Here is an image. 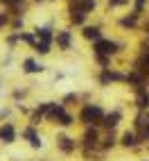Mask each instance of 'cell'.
<instances>
[{"label": "cell", "mask_w": 149, "mask_h": 161, "mask_svg": "<svg viewBox=\"0 0 149 161\" xmlns=\"http://www.w3.org/2000/svg\"><path fill=\"white\" fill-rule=\"evenodd\" d=\"M70 20H72V23H77V25H81L84 20H86V12L72 5V7H70Z\"/></svg>", "instance_id": "cell-6"}, {"label": "cell", "mask_w": 149, "mask_h": 161, "mask_svg": "<svg viewBox=\"0 0 149 161\" xmlns=\"http://www.w3.org/2000/svg\"><path fill=\"white\" fill-rule=\"evenodd\" d=\"M124 3H129V0H109L111 7H115V5H124Z\"/></svg>", "instance_id": "cell-22"}, {"label": "cell", "mask_w": 149, "mask_h": 161, "mask_svg": "<svg viewBox=\"0 0 149 161\" xmlns=\"http://www.w3.org/2000/svg\"><path fill=\"white\" fill-rule=\"evenodd\" d=\"M142 138H147V141H149V114H147V127H145V134H142Z\"/></svg>", "instance_id": "cell-23"}, {"label": "cell", "mask_w": 149, "mask_h": 161, "mask_svg": "<svg viewBox=\"0 0 149 161\" xmlns=\"http://www.w3.org/2000/svg\"><path fill=\"white\" fill-rule=\"evenodd\" d=\"M120 118H122V114H120V111H113V114H109V116H104L102 125H104V127H109V130H113V127L120 123Z\"/></svg>", "instance_id": "cell-7"}, {"label": "cell", "mask_w": 149, "mask_h": 161, "mask_svg": "<svg viewBox=\"0 0 149 161\" xmlns=\"http://www.w3.org/2000/svg\"><path fill=\"white\" fill-rule=\"evenodd\" d=\"M59 147L63 150V152H72V150H74V138L61 136V138H59Z\"/></svg>", "instance_id": "cell-11"}, {"label": "cell", "mask_w": 149, "mask_h": 161, "mask_svg": "<svg viewBox=\"0 0 149 161\" xmlns=\"http://www.w3.org/2000/svg\"><path fill=\"white\" fill-rule=\"evenodd\" d=\"M57 43H59L63 50H68V46H70V34H68V32H59V34H57Z\"/></svg>", "instance_id": "cell-13"}, {"label": "cell", "mask_w": 149, "mask_h": 161, "mask_svg": "<svg viewBox=\"0 0 149 161\" xmlns=\"http://www.w3.org/2000/svg\"><path fill=\"white\" fill-rule=\"evenodd\" d=\"M25 138L29 141L32 147H41V138H39V134L34 132V127H27V130H25Z\"/></svg>", "instance_id": "cell-8"}, {"label": "cell", "mask_w": 149, "mask_h": 161, "mask_svg": "<svg viewBox=\"0 0 149 161\" xmlns=\"http://www.w3.org/2000/svg\"><path fill=\"white\" fill-rule=\"evenodd\" d=\"M84 39H88V41H102V34H100V27H86L84 30Z\"/></svg>", "instance_id": "cell-10"}, {"label": "cell", "mask_w": 149, "mask_h": 161, "mask_svg": "<svg viewBox=\"0 0 149 161\" xmlns=\"http://www.w3.org/2000/svg\"><path fill=\"white\" fill-rule=\"evenodd\" d=\"M97 141H100V134H97V130H86V134H84V145H86V150L90 147V145H97Z\"/></svg>", "instance_id": "cell-5"}, {"label": "cell", "mask_w": 149, "mask_h": 161, "mask_svg": "<svg viewBox=\"0 0 149 161\" xmlns=\"http://www.w3.org/2000/svg\"><path fill=\"white\" fill-rule=\"evenodd\" d=\"M23 70L25 73H41V70H43V66H41V64H36L34 59H25V64H23Z\"/></svg>", "instance_id": "cell-12"}, {"label": "cell", "mask_w": 149, "mask_h": 161, "mask_svg": "<svg viewBox=\"0 0 149 161\" xmlns=\"http://www.w3.org/2000/svg\"><path fill=\"white\" fill-rule=\"evenodd\" d=\"M136 102H138V107H140V109H149V93H147V91H140Z\"/></svg>", "instance_id": "cell-14"}, {"label": "cell", "mask_w": 149, "mask_h": 161, "mask_svg": "<svg viewBox=\"0 0 149 161\" xmlns=\"http://www.w3.org/2000/svg\"><path fill=\"white\" fill-rule=\"evenodd\" d=\"M95 52H97V55H115V52H118V43H113V41H97V43H95Z\"/></svg>", "instance_id": "cell-3"}, {"label": "cell", "mask_w": 149, "mask_h": 161, "mask_svg": "<svg viewBox=\"0 0 149 161\" xmlns=\"http://www.w3.org/2000/svg\"><path fill=\"white\" fill-rule=\"evenodd\" d=\"M147 50H149V48H147ZM142 73L149 77V52H145V66H142Z\"/></svg>", "instance_id": "cell-19"}, {"label": "cell", "mask_w": 149, "mask_h": 161, "mask_svg": "<svg viewBox=\"0 0 149 161\" xmlns=\"http://www.w3.org/2000/svg\"><path fill=\"white\" fill-rule=\"evenodd\" d=\"M145 5H147V0H136V14H140L145 9Z\"/></svg>", "instance_id": "cell-20"}, {"label": "cell", "mask_w": 149, "mask_h": 161, "mask_svg": "<svg viewBox=\"0 0 149 161\" xmlns=\"http://www.w3.org/2000/svg\"><path fill=\"white\" fill-rule=\"evenodd\" d=\"M48 118H50V120H57V123H59V125H63V127L72 125V116H70V114H66L63 104H52V109H50Z\"/></svg>", "instance_id": "cell-2"}, {"label": "cell", "mask_w": 149, "mask_h": 161, "mask_svg": "<svg viewBox=\"0 0 149 161\" xmlns=\"http://www.w3.org/2000/svg\"><path fill=\"white\" fill-rule=\"evenodd\" d=\"M5 5H18V3H23V0H3Z\"/></svg>", "instance_id": "cell-24"}, {"label": "cell", "mask_w": 149, "mask_h": 161, "mask_svg": "<svg viewBox=\"0 0 149 161\" xmlns=\"http://www.w3.org/2000/svg\"><path fill=\"white\" fill-rule=\"evenodd\" d=\"M136 20H138V14H131V16L122 18V20H120V25H122V27H133V25H136Z\"/></svg>", "instance_id": "cell-17"}, {"label": "cell", "mask_w": 149, "mask_h": 161, "mask_svg": "<svg viewBox=\"0 0 149 161\" xmlns=\"http://www.w3.org/2000/svg\"><path fill=\"white\" fill-rule=\"evenodd\" d=\"M74 7H79V9H84V12H90V9L95 7V0H79V3H74Z\"/></svg>", "instance_id": "cell-16"}, {"label": "cell", "mask_w": 149, "mask_h": 161, "mask_svg": "<svg viewBox=\"0 0 149 161\" xmlns=\"http://www.w3.org/2000/svg\"><path fill=\"white\" fill-rule=\"evenodd\" d=\"M36 34L41 36V41H45V43H52V39H54V36H52V32H50L48 27H41V30H36Z\"/></svg>", "instance_id": "cell-15"}, {"label": "cell", "mask_w": 149, "mask_h": 161, "mask_svg": "<svg viewBox=\"0 0 149 161\" xmlns=\"http://www.w3.org/2000/svg\"><path fill=\"white\" fill-rule=\"evenodd\" d=\"M113 145H115V136H113V134H109V138H106L104 147H113Z\"/></svg>", "instance_id": "cell-21"}, {"label": "cell", "mask_w": 149, "mask_h": 161, "mask_svg": "<svg viewBox=\"0 0 149 161\" xmlns=\"http://www.w3.org/2000/svg\"><path fill=\"white\" fill-rule=\"evenodd\" d=\"M122 145H124V147H136V145H138V134H136V132H124Z\"/></svg>", "instance_id": "cell-9"}, {"label": "cell", "mask_w": 149, "mask_h": 161, "mask_svg": "<svg viewBox=\"0 0 149 161\" xmlns=\"http://www.w3.org/2000/svg\"><path fill=\"white\" fill-rule=\"evenodd\" d=\"M79 118H81V123L84 125H97V123H102L104 120V111H102V107L100 104H86L81 109V114H79Z\"/></svg>", "instance_id": "cell-1"}, {"label": "cell", "mask_w": 149, "mask_h": 161, "mask_svg": "<svg viewBox=\"0 0 149 161\" xmlns=\"http://www.w3.org/2000/svg\"><path fill=\"white\" fill-rule=\"evenodd\" d=\"M34 48L41 52V55H48V52H50V43H45V41H39V43H36Z\"/></svg>", "instance_id": "cell-18"}, {"label": "cell", "mask_w": 149, "mask_h": 161, "mask_svg": "<svg viewBox=\"0 0 149 161\" xmlns=\"http://www.w3.org/2000/svg\"><path fill=\"white\" fill-rule=\"evenodd\" d=\"M0 141L3 143H14L16 141V130H14L12 123H5L0 127Z\"/></svg>", "instance_id": "cell-4"}]
</instances>
